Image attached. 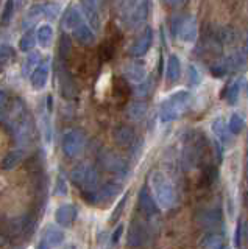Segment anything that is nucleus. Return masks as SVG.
I'll use <instances>...</instances> for the list:
<instances>
[{
	"label": "nucleus",
	"mask_w": 248,
	"mask_h": 249,
	"mask_svg": "<svg viewBox=\"0 0 248 249\" xmlns=\"http://www.w3.org/2000/svg\"><path fill=\"white\" fill-rule=\"evenodd\" d=\"M122 25L136 30L147 22L150 11V0H114Z\"/></svg>",
	"instance_id": "obj_1"
},
{
	"label": "nucleus",
	"mask_w": 248,
	"mask_h": 249,
	"mask_svg": "<svg viewBox=\"0 0 248 249\" xmlns=\"http://www.w3.org/2000/svg\"><path fill=\"white\" fill-rule=\"evenodd\" d=\"M192 105V95L188 90H178L167 97L159 106V119L161 122H173L189 111Z\"/></svg>",
	"instance_id": "obj_2"
},
{
	"label": "nucleus",
	"mask_w": 248,
	"mask_h": 249,
	"mask_svg": "<svg viewBox=\"0 0 248 249\" xmlns=\"http://www.w3.org/2000/svg\"><path fill=\"white\" fill-rule=\"evenodd\" d=\"M150 187L154 195V201L161 209H170L173 207L176 201V192L173 184L161 173V171H153L150 176Z\"/></svg>",
	"instance_id": "obj_3"
},
{
	"label": "nucleus",
	"mask_w": 248,
	"mask_h": 249,
	"mask_svg": "<svg viewBox=\"0 0 248 249\" xmlns=\"http://www.w3.org/2000/svg\"><path fill=\"white\" fill-rule=\"evenodd\" d=\"M72 182L80 187L83 192H95L98 185V173L91 165H80L72 170L71 173Z\"/></svg>",
	"instance_id": "obj_4"
},
{
	"label": "nucleus",
	"mask_w": 248,
	"mask_h": 249,
	"mask_svg": "<svg viewBox=\"0 0 248 249\" xmlns=\"http://www.w3.org/2000/svg\"><path fill=\"white\" fill-rule=\"evenodd\" d=\"M173 28H175V35L183 42H193L197 39V19L191 14L180 19H175Z\"/></svg>",
	"instance_id": "obj_5"
},
{
	"label": "nucleus",
	"mask_w": 248,
	"mask_h": 249,
	"mask_svg": "<svg viewBox=\"0 0 248 249\" xmlns=\"http://www.w3.org/2000/svg\"><path fill=\"white\" fill-rule=\"evenodd\" d=\"M84 143H86V140H84V134L81 131H67L63 136V153L67 158H75V156H78L83 151Z\"/></svg>",
	"instance_id": "obj_6"
},
{
	"label": "nucleus",
	"mask_w": 248,
	"mask_h": 249,
	"mask_svg": "<svg viewBox=\"0 0 248 249\" xmlns=\"http://www.w3.org/2000/svg\"><path fill=\"white\" fill-rule=\"evenodd\" d=\"M100 163L103 165L105 170L111 171L114 175L125 176L128 171V163L122 156L115 154L113 151H103L100 154Z\"/></svg>",
	"instance_id": "obj_7"
},
{
	"label": "nucleus",
	"mask_w": 248,
	"mask_h": 249,
	"mask_svg": "<svg viewBox=\"0 0 248 249\" xmlns=\"http://www.w3.org/2000/svg\"><path fill=\"white\" fill-rule=\"evenodd\" d=\"M84 16L88 18L91 27L98 30L102 25V8L105 0H80Z\"/></svg>",
	"instance_id": "obj_8"
},
{
	"label": "nucleus",
	"mask_w": 248,
	"mask_h": 249,
	"mask_svg": "<svg viewBox=\"0 0 248 249\" xmlns=\"http://www.w3.org/2000/svg\"><path fill=\"white\" fill-rule=\"evenodd\" d=\"M153 44V30L150 27H145V30L141 33L136 41L131 44L130 47V54L134 58L145 56L147 52L150 50V47Z\"/></svg>",
	"instance_id": "obj_9"
},
{
	"label": "nucleus",
	"mask_w": 248,
	"mask_h": 249,
	"mask_svg": "<svg viewBox=\"0 0 248 249\" xmlns=\"http://www.w3.org/2000/svg\"><path fill=\"white\" fill-rule=\"evenodd\" d=\"M123 76H125L127 80H130L131 83L141 84L147 78V70L142 64H139V62H128V64L123 66Z\"/></svg>",
	"instance_id": "obj_10"
},
{
	"label": "nucleus",
	"mask_w": 248,
	"mask_h": 249,
	"mask_svg": "<svg viewBox=\"0 0 248 249\" xmlns=\"http://www.w3.org/2000/svg\"><path fill=\"white\" fill-rule=\"evenodd\" d=\"M83 23V14L76 6H69L61 19V27L64 30H75Z\"/></svg>",
	"instance_id": "obj_11"
},
{
	"label": "nucleus",
	"mask_w": 248,
	"mask_h": 249,
	"mask_svg": "<svg viewBox=\"0 0 248 249\" xmlns=\"http://www.w3.org/2000/svg\"><path fill=\"white\" fill-rule=\"evenodd\" d=\"M76 216V209L72 204H63L55 210V220L59 226H64L69 228Z\"/></svg>",
	"instance_id": "obj_12"
},
{
	"label": "nucleus",
	"mask_w": 248,
	"mask_h": 249,
	"mask_svg": "<svg viewBox=\"0 0 248 249\" xmlns=\"http://www.w3.org/2000/svg\"><path fill=\"white\" fill-rule=\"evenodd\" d=\"M30 81H32V86L36 90H41L47 86L49 81V66L47 64H39L33 73L30 75Z\"/></svg>",
	"instance_id": "obj_13"
},
{
	"label": "nucleus",
	"mask_w": 248,
	"mask_h": 249,
	"mask_svg": "<svg viewBox=\"0 0 248 249\" xmlns=\"http://www.w3.org/2000/svg\"><path fill=\"white\" fill-rule=\"evenodd\" d=\"M211 131H212L214 137L219 140L220 143H223V145L228 143L229 131H228V123L225 122L223 117H217V119L212 120V123H211Z\"/></svg>",
	"instance_id": "obj_14"
},
{
	"label": "nucleus",
	"mask_w": 248,
	"mask_h": 249,
	"mask_svg": "<svg viewBox=\"0 0 248 249\" xmlns=\"http://www.w3.org/2000/svg\"><path fill=\"white\" fill-rule=\"evenodd\" d=\"M139 206H141L142 212L145 215H149V216L154 215V213H156V210H158L156 201L152 198V195H150V192H149L147 187H142L141 193H139Z\"/></svg>",
	"instance_id": "obj_15"
},
{
	"label": "nucleus",
	"mask_w": 248,
	"mask_h": 249,
	"mask_svg": "<svg viewBox=\"0 0 248 249\" xmlns=\"http://www.w3.org/2000/svg\"><path fill=\"white\" fill-rule=\"evenodd\" d=\"M166 78L169 83H176L181 78V62L176 54H170L166 66Z\"/></svg>",
	"instance_id": "obj_16"
},
{
	"label": "nucleus",
	"mask_w": 248,
	"mask_h": 249,
	"mask_svg": "<svg viewBox=\"0 0 248 249\" xmlns=\"http://www.w3.org/2000/svg\"><path fill=\"white\" fill-rule=\"evenodd\" d=\"M120 190H122V185L117 184V182H108V184H105L98 192H95L97 202H106V201L114 199L120 193Z\"/></svg>",
	"instance_id": "obj_17"
},
{
	"label": "nucleus",
	"mask_w": 248,
	"mask_h": 249,
	"mask_svg": "<svg viewBox=\"0 0 248 249\" xmlns=\"http://www.w3.org/2000/svg\"><path fill=\"white\" fill-rule=\"evenodd\" d=\"M74 37H75V41L81 45H92L95 42L94 31H92V28L88 27L86 23H81L80 27H76L74 30Z\"/></svg>",
	"instance_id": "obj_18"
},
{
	"label": "nucleus",
	"mask_w": 248,
	"mask_h": 249,
	"mask_svg": "<svg viewBox=\"0 0 248 249\" xmlns=\"http://www.w3.org/2000/svg\"><path fill=\"white\" fill-rule=\"evenodd\" d=\"M147 240L145 228L139 223H131V228L128 232V245L130 246H142Z\"/></svg>",
	"instance_id": "obj_19"
},
{
	"label": "nucleus",
	"mask_w": 248,
	"mask_h": 249,
	"mask_svg": "<svg viewBox=\"0 0 248 249\" xmlns=\"http://www.w3.org/2000/svg\"><path fill=\"white\" fill-rule=\"evenodd\" d=\"M114 142L120 146H128L134 142V131L128 126H119L113 131Z\"/></svg>",
	"instance_id": "obj_20"
},
{
	"label": "nucleus",
	"mask_w": 248,
	"mask_h": 249,
	"mask_svg": "<svg viewBox=\"0 0 248 249\" xmlns=\"http://www.w3.org/2000/svg\"><path fill=\"white\" fill-rule=\"evenodd\" d=\"M36 41L42 49H49L53 41V28L50 25H41L36 31Z\"/></svg>",
	"instance_id": "obj_21"
},
{
	"label": "nucleus",
	"mask_w": 248,
	"mask_h": 249,
	"mask_svg": "<svg viewBox=\"0 0 248 249\" xmlns=\"http://www.w3.org/2000/svg\"><path fill=\"white\" fill-rule=\"evenodd\" d=\"M127 114L130 117V120L141 122L147 114V105L144 103V101H134V103H131L128 106Z\"/></svg>",
	"instance_id": "obj_22"
},
{
	"label": "nucleus",
	"mask_w": 248,
	"mask_h": 249,
	"mask_svg": "<svg viewBox=\"0 0 248 249\" xmlns=\"http://www.w3.org/2000/svg\"><path fill=\"white\" fill-rule=\"evenodd\" d=\"M45 241H47L50 246L58 248V246L63 245V241H64V232L58 228L50 226V228L47 229V232H45Z\"/></svg>",
	"instance_id": "obj_23"
},
{
	"label": "nucleus",
	"mask_w": 248,
	"mask_h": 249,
	"mask_svg": "<svg viewBox=\"0 0 248 249\" xmlns=\"http://www.w3.org/2000/svg\"><path fill=\"white\" fill-rule=\"evenodd\" d=\"M22 159H24V151L14 150V151H11L5 156V159L2 162V167H3V170H13L16 165H19V163L22 162Z\"/></svg>",
	"instance_id": "obj_24"
},
{
	"label": "nucleus",
	"mask_w": 248,
	"mask_h": 249,
	"mask_svg": "<svg viewBox=\"0 0 248 249\" xmlns=\"http://www.w3.org/2000/svg\"><path fill=\"white\" fill-rule=\"evenodd\" d=\"M245 128V120H244V117L240 115L239 112H234V114H231L229 117V122H228V131H229V134H240V132L244 131Z\"/></svg>",
	"instance_id": "obj_25"
},
{
	"label": "nucleus",
	"mask_w": 248,
	"mask_h": 249,
	"mask_svg": "<svg viewBox=\"0 0 248 249\" xmlns=\"http://www.w3.org/2000/svg\"><path fill=\"white\" fill-rule=\"evenodd\" d=\"M223 61H225V64H227V67H228V72H229V70H239L245 64V54L242 52H234Z\"/></svg>",
	"instance_id": "obj_26"
},
{
	"label": "nucleus",
	"mask_w": 248,
	"mask_h": 249,
	"mask_svg": "<svg viewBox=\"0 0 248 249\" xmlns=\"http://www.w3.org/2000/svg\"><path fill=\"white\" fill-rule=\"evenodd\" d=\"M41 61V54L39 53H30L28 58L24 61V66H22V73L28 76V73H33V70L39 66Z\"/></svg>",
	"instance_id": "obj_27"
},
{
	"label": "nucleus",
	"mask_w": 248,
	"mask_h": 249,
	"mask_svg": "<svg viewBox=\"0 0 248 249\" xmlns=\"http://www.w3.org/2000/svg\"><path fill=\"white\" fill-rule=\"evenodd\" d=\"M239 95H240V80H236L227 88L225 98H227V101L229 105H236L237 100H239Z\"/></svg>",
	"instance_id": "obj_28"
},
{
	"label": "nucleus",
	"mask_w": 248,
	"mask_h": 249,
	"mask_svg": "<svg viewBox=\"0 0 248 249\" xmlns=\"http://www.w3.org/2000/svg\"><path fill=\"white\" fill-rule=\"evenodd\" d=\"M36 45V35L33 31H27V33L20 37V42H19V49L22 52H32Z\"/></svg>",
	"instance_id": "obj_29"
},
{
	"label": "nucleus",
	"mask_w": 248,
	"mask_h": 249,
	"mask_svg": "<svg viewBox=\"0 0 248 249\" xmlns=\"http://www.w3.org/2000/svg\"><path fill=\"white\" fill-rule=\"evenodd\" d=\"M58 50H59V56L63 59L69 58V54H71V52H72V39H71V36H69V35L61 36Z\"/></svg>",
	"instance_id": "obj_30"
},
{
	"label": "nucleus",
	"mask_w": 248,
	"mask_h": 249,
	"mask_svg": "<svg viewBox=\"0 0 248 249\" xmlns=\"http://www.w3.org/2000/svg\"><path fill=\"white\" fill-rule=\"evenodd\" d=\"M14 56H16V52H14V49L11 45H0V64L2 66H6L10 64V62L14 59Z\"/></svg>",
	"instance_id": "obj_31"
},
{
	"label": "nucleus",
	"mask_w": 248,
	"mask_h": 249,
	"mask_svg": "<svg viewBox=\"0 0 248 249\" xmlns=\"http://www.w3.org/2000/svg\"><path fill=\"white\" fill-rule=\"evenodd\" d=\"M13 13H14V0H6V3L3 6L2 19H0V23H2L3 27L10 25V22L13 19Z\"/></svg>",
	"instance_id": "obj_32"
},
{
	"label": "nucleus",
	"mask_w": 248,
	"mask_h": 249,
	"mask_svg": "<svg viewBox=\"0 0 248 249\" xmlns=\"http://www.w3.org/2000/svg\"><path fill=\"white\" fill-rule=\"evenodd\" d=\"M205 249H225L222 237L217 235V233L209 235L205 241Z\"/></svg>",
	"instance_id": "obj_33"
},
{
	"label": "nucleus",
	"mask_w": 248,
	"mask_h": 249,
	"mask_svg": "<svg viewBox=\"0 0 248 249\" xmlns=\"http://www.w3.org/2000/svg\"><path fill=\"white\" fill-rule=\"evenodd\" d=\"M188 78H189V86H192V88H195V86H198L201 83V75H200V70L191 64L189 69H188Z\"/></svg>",
	"instance_id": "obj_34"
},
{
	"label": "nucleus",
	"mask_w": 248,
	"mask_h": 249,
	"mask_svg": "<svg viewBox=\"0 0 248 249\" xmlns=\"http://www.w3.org/2000/svg\"><path fill=\"white\" fill-rule=\"evenodd\" d=\"M57 196H66L67 195V182H66V178L63 175H58L57 178V182H55V192Z\"/></svg>",
	"instance_id": "obj_35"
},
{
	"label": "nucleus",
	"mask_w": 248,
	"mask_h": 249,
	"mask_svg": "<svg viewBox=\"0 0 248 249\" xmlns=\"http://www.w3.org/2000/svg\"><path fill=\"white\" fill-rule=\"evenodd\" d=\"M128 196L127 195H123V198L117 202V206H115V209L113 210V213H111V218H110V221L111 223H115L120 218L122 212H123V209H125V202H127Z\"/></svg>",
	"instance_id": "obj_36"
},
{
	"label": "nucleus",
	"mask_w": 248,
	"mask_h": 249,
	"mask_svg": "<svg viewBox=\"0 0 248 249\" xmlns=\"http://www.w3.org/2000/svg\"><path fill=\"white\" fill-rule=\"evenodd\" d=\"M203 226H215L219 224V215H217V210H209L206 215H203Z\"/></svg>",
	"instance_id": "obj_37"
},
{
	"label": "nucleus",
	"mask_w": 248,
	"mask_h": 249,
	"mask_svg": "<svg viewBox=\"0 0 248 249\" xmlns=\"http://www.w3.org/2000/svg\"><path fill=\"white\" fill-rule=\"evenodd\" d=\"M152 89V83L150 81H144L137 86V89H136V95L137 97H145V95H149V92Z\"/></svg>",
	"instance_id": "obj_38"
},
{
	"label": "nucleus",
	"mask_w": 248,
	"mask_h": 249,
	"mask_svg": "<svg viewBox=\"0 0 248 249\" xmlns=\"http://www.w3.org/2000/svg\"><path fill=\"white\" fill-rule=\"evenodd\" d=\"M122 233H123V224H119L117 228H115V231L113 232V235H111V245L115 246L119 243V240L122 237Z\"/></svg>",
	"instance_id": "obj_39"
},
{
	"label": "nucleus",
	"mask_w": 248,
	"mask_h": 249,
	"mask_svg": "<svg viewBox=\"0 0 248 249\" xmlns=\"http://www.w3.org/2000/svg\"><path fill=\"white\" fill-rule=\"evenodd\" d=\"M240 233H242V240H244L245 248H248V220L244 223L242 229H240Z\"/></svg>",
	"instance_id": "obj_40"
},
{
	"label": "nucleus",
	"mask_w": 248,
	"mask_h": 249,
	"mask_svg": "<svg viewBox=\"0 0 248 249\" xmlns=\"http://www.w3.org/2000/svg\"><path fill=\"white\" fill-rule=\"evenodd\" d=\"M166 2V5H169V6H180L181 3H184L186 0H164Z\"/></svg>",
	"instance_id": "obj_41"
},
{
	"label": "nucleus",
	"mask_w": 248,
	"mask_h": 249,
	"mask_svg": "<svg viewBox=\"0 0 248 249\" xmlns=\"http://www.w3.org/2000/svg\"><path fill=\"white\" fill-rule=\"evenodd\" d=\"M6 103V93L3 90H0V107Z\"/></svg>",
	"instance_id": "obj_42"
},
{
	"label": "nucleus",
	"mask_w": 248,
	"mask_h": 249,
	"mask_svg": "<svg viewBox=\"0 0 248 249\" xmlns=\"http://www.w3.org/2000/svg\"><path fill=\"white\" fill-rule=\"evenodd\" d=\"M36 249H50V245H49V243H47V241H45V240H42L41 243L38 245V248H36Z\"/></svg>",
	"instance_id": "obj_43"
},
{
	"label": "nucleus",
	"mask_w": 248,
	"mask_h": 249,
	"mask_svg": "<svg viewBox=\"0 0 248 249\" xmlns=\"http://www.w3.org/2000/svg\"><path fill=\"white\" fill-rule=\"evenodd\" d=\"M244 204H245V206L248 207V192H247V193L244 195Z\"/></svg>",
	"instance_id": "obj_44"
},
{
	"label": "nucleus",
	"mask_w": 248,
	"mask_h": 249,
	"mask_svg": "<svg viewBox=\"0 0 248 249\" xmlns=\"http://www.w3.org/2000/svg\"><path fill=\"white\" fill-rule=\"evenodd\" d=\"M247 50H248V39H247Z\"/></svg>",
	"instance_id": "obj_45"
}]
</instances>
